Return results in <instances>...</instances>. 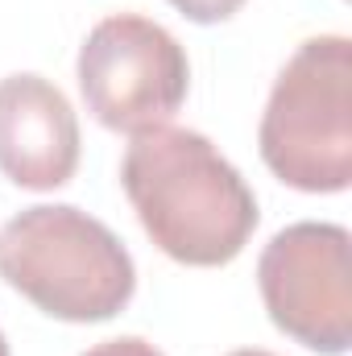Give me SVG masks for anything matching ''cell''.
Segmentation results:
<instances>
[{
    "instance_id": "cell-6",
    "label": "cell",
    "mask_w": 352,
    "mask_h": 356,
    "mask_svg": "<svg viewBox=\"0 0 352 356\" xmlns=\"http://www.w3.org/2000/svg\"><path fill=\"white\" fill-rule=\"evenodd\" d=\"M79 166V120L42 75L0 79V175L25 191L67 186Z\"/></svg>"
},
{
    "instance_id": "cell-2",
    "label": "cell",
    "mask_w": 352,
    "mask_h": 356,
    "mask_svg": "<svg viewBox=\"0 0 352 356\" xmlns=\"http://www.w3.org/2000/svg\"><path fill=\"white\" fill-rule=\"evenodd\" d=\"M0 277L63 323H104L137 290L120 236L75 203H38L0 232Z\"/></svg>"
},
{
    "instance_id": "cell-7",
    "label": "cell",
    "mask_w": 352,
    "mask_h": 356,
    "mask_svg": "<svg viewBox=\"0 0 352 356\" xmlns=\"http://www.w3.org/2000/svg\"><path fill=\"white\" fill-rule=\"evenodd\" d=\"M170 4L195 25H216V21H228L245 0H170Z\"/></svg>"
},
{
    "instance_id": "cell-3",
    "label": "cell",
    "mask_w": 352,
    "mask_h": 356,
    "mask_svg": "<svg viewBox=\"0 0 352 356\" xmlns=\"http://www.w3.org/2000/svg\"><path fill=\"white\" fill-rule=\"evenodd\" d=\"M257 149L294 191L336 195L352 182V42L344 33L307 38L278 71Z\"/></svg>"
},
{
    "instance_id": "cell-4",
    "label": "cell",
    "mask_w": 352,
    "mask_h": 356,
    "mask_svg": "<svg viewBox=\"0 0 352 356\" xmlns=\"http://www.w3.org/2000/svg\"><path fill=\"white\" fill-rule=\"evenodd\" d=\"M191 88V63L175 33L141 13L104 17L79 46V91L112 133H145L175 116Z\"/></svg>"
},
{
    "instance_id": "cell-8",
    "label": "cell",
    "mask_w": 352,
    "mask_h": 356,
    "mask_svg": "<svg viewBox=\"0 0 352 356\" xmlns=\"http://www.w3.org/2000/svg\"><path fill=\"white\" fill-rule=\"evenodd\" d=\"M83 356H166L158 353L150 340H141V336H116V340H104V344H95L88 348Z\"/></svg>"
},
{
    "instance_id": "cell-10",
    "label": "cell",
    "mask_w": 352,
    "mask_h": 356,
    "mask_svg": "<svg viewBox=\"0 0 352 356\" xmlns=\"http://www.w3.org/2000/svg\"><path fill=\"white\" fill-rule=\"evenodd\" d=\"M0 356H8V340H4V332H0Z\"/></svg>"
},
{
    "instance_id": "cell-5",
    "label": "cell",
    "mask_w": 352,
    "mask_h": 356,
    "mask_svg": "<svg viewBox=\"0 0 352 356\" xmlns=\"http://www.w3.org/2000/svg\"><path fill=\"white\" fill-rule=\"evenodd\" d=\"M349 228L298 220L262 249L257 286L278 332L319 356H344L352 344Z\"/></svg>"
},
{
    "instance_id": "cell-1",
    "label": "cell",
    "mask_w": 352,
    "mask_h": 356,
    "mask_svg": "<svg viewBox=\"0 0 352 356\" xmlns=\"http://www.w3.org/2000/svg\"><path fill=\"white\" fill-rule=\"evenodd\" d=\"M120 186L150 241L195 269L237 261L262 216L241 170L195 129L137 133L120 162Z\"/></svg>"
},
{
    "instance_id": "cell-9",
    "label": "cell",
    "mask_w": 352,
    "mask_h": 356,
    "mask_svg": "<svg viewBox=\"0 0 352 356\" xmlns=\"http://www.w3.org/2000/svg\"><path fill=\"white\" fill-rule=\"evenodd\" d=\"M228 356H273V353H265V348H241V353H228Z\"/></svg>"
}]
</instances>
